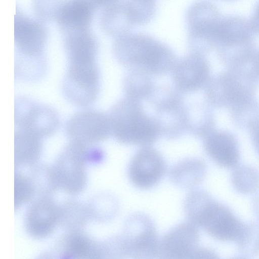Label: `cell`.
Wrapping results in <instances>:
<instances>
[{"instance_id":"obj_13","label":"cell","mask_w":259,"mask_h":259,"mask_svg":"<svg viewBox=\"0 0 259 259\" xmlns=\"http://www.w3.org/2000/svg\"><path fill=\"white\" fill-rule=\"evenodd\" d=\"M60 219V208L52 200L43 198L29 207L26 217V227L33 237L44 238L53 232Z\"/></svg>"},{"instance_id":"obj_17","label":"cell","mask_w":259,"mask_h":259,"mask_svg":"<svg viewBox=\"0 0 259 259\" xmlns=\"http://www.w3.org/2000/svg\"><path fill=\"white\" fill-rule=\"evenodd\" d=\"M42 138L24 130L15 129V163L33 164L39 159Z\"/></svg>"},{"instance_id":"obj_5","label":"cell","mask_w":259,"mask_h":259,"mask_svg":"<svg viewBox=\"0 0 259 259\" xmlns=\"http://www.w3.org/2000/svg\"><path fill=\"white\" fill-rule=\"evenodd\" d=\"M121 237L127 257L151 258L159 256L160 241L154 224L147 215L135 213L129 216Z\"/></svg>"},{"instance_id":"obj_6","label":"cell","mask_w":259,"mask_h":259,"mask_svg":"<svg viewBox=\"0 0 259 259\" xmlns=\"http://www.w3.org/2000/svg\"><path fill=\"white\" fill-rule=\"evenodd\" d=\"M93 146L70 142L58 156L54 168L59 187L68 193L76 194L83 189L86 182L85 161Z\"/></svg>"},{"instance_id":"obj_28","label":"cell","mask_w":259,"mask_h":259,"mask_svg":"<svg viewBox=\"0 0 259 259\" xmlns=\"http://www.w3.org/2000/svg\"><path fill=\"white\" fill-rule=\"evenodd\" d=\"M255 67L256 71L259 75V52L256 56V61H255Z\"/></svg>"},{"instance_id":"obj_18","label":"cell","mask_w":259,"mask_h":259,"mask_svg":"<svg viewBox=\"0 0 259 259\" xmlns=\"http://www.w3.org/2000/svg\"><path fill=\"white\" fill-rule=\"evenodd\" d=\"M205 165L201 160L189 158L176 164L170 169V179L176 185L184 188H192L202 180Z\"/></svg>"},{"instance_id":"obj_11","label":"cell","mask_w":259,"mask_h":259,"mask_svg":"<svg viewBox=\"0 0 259 259\" xmlns=\"http://www.w3.org/2000/svg\"><path fill=\"white\" fill-rule=\"evenodd\" d=\"M174 87L181 93L197 92L208 82L209 70L205 60L191 55L176 61L171 70Z\"/></svg>"},{"instance_id":"obj_27","label":"cell","mask_w":259,"mask_h":259,"mask_svg":"<svg viewBox=\"0 0 259 259\" xmlns=\"http://www.w3.org/2000/svg\"><path fill=\"white\" fill-rule=\"evenodd\" d=\"M254 139L255 144L259 150V125L256 127L255 130Z\"/></svg>"},{"instance_id":"obj_7","label":"cell","mask_w":259,"mask_h":259,"mask_svg":"<svg viewBox=\"0 0 259 259\" xmlns=\"http://www.w3.org/2000/svg\"><path fill=\"white\" fill-rule=\"evenodd\" d=\"M66 133L70 142L93 146L111 136L108 114L95 110L74 114L68 120Z\"/></svg>"},{"instance_id":"obj_2","label":"cell","mask_w":259,"mask_h":259,"mask_svg":"<svg viewBox=\"0 0 259 259\" xmlns=\"http://www.w3.org/2000/svg\"><path fill=\"white\" fill-rule=\"evenodd\" d=\"M184 210L189 221L216 239H234L242 233V225L234 215L202 191L193 190L188 194Z\"/></svg>"},{"instance_id":"obj_22","label":"cell","mask_w":259,"mask_h":259,"mask_svg":"<svg viewBox=\"0 0 259 259\" xmlns=\"http://www.w3.org/2000/svg\"><path fill=\"white\" fill-rule=\"evenodd\" d=\"M30 178L35 192L42 195L51 194L59 187L54 167L37 166L32 169Z\"/></svg>"},{"instance_id":"obj_21","label":"cell","mask_w":259,"mask_h":259,"mask_svg":"<svg viewBox=\"0 0 259 259\" xmlns=\"http://www.w3.org/2000/svg\"><path fill=\"white\" fill-rule=\"evenodd\" d=\"M88 210L76 202L65 203L60 207V223L72 230L77 231L83 227L88 219Z\"/></svg>"},{"instance_id":"obj_14","label":"cell","mask_w":259,"mask_h":259,"mask_svg":"<svg viewBox=\"0 0 259 259\" xmlns=\"http://www.w3.org/2000/svg\"><path fill=\"white\" fill-rule=\"evenodd\" d=\"M252 32L249 22L244 18L230 16L221 18L218 26L214 42L225 48H237L252 41Z\"/></svg>"},{"instance_id":"obj_15","label":"cell","mask_w":259,"mask_h":259,"mask_svg":"<svg viewBox=\"0 0 259 259\" xmlns=\"http://www.w3.org/2000/svg\"><path fill=\"white\" fill-rule=\"evenodd\" d=\"M204 146L208 156L218 164L230 167L237 162L236 144L228 133L221 131L208 133L205 136Z\"/></svg>"},{"instance_id":"obj_19","label":"cell","mask_w":259,"mask_h":259,"mask_svg":"<svg viewBox=\"0 0 259 259\" xmlns=\"http://www.w3.org/2000/svg\"><path fill=\"white\" fill-rule=\"evenodd\" d=\"M128 71L123 82L125 96L141 102L148 100L155 88L152 76L141 70Z\"/></svg>"},{"instance_id":"obj_25","label":"cell","mask_w":259,"mask_h":259,"mask_svg":"<svg viewBox=\"0 0 259 259\" xmlns=\"http://www.w3.org/2000/svg\"><path fill=\"white\" fill-rule=\"evenodd\" d=\"M252 32L259 34V1L249 22Z\"/></svg>"},{"instance_id":"obj_4","label":"cell","mask_w":259,"mask_h":259,"mask_svg":"<svg viewBox=\"0 0 259 259\" xmlns=\"http://www.w3.org/2000/svg\"><path fill=\"white\" fill-rule=\"evenodd\" d=\"M63 89L74 105L88 106L96 100L99 91V71L96 60L68 61Z\"/></svg>"},{"instance_id":"obj_1","label":"cell","mask_w":259,"mask_h":259,"mask_svg":"<svg viewBox=\"0 0 259 259\" xmlns=\"http://www.w3.org/2000/svg\"><path fill=\"white\" fill-rule=\"evenodd\" d=\"M108 116L111 136L121 144L151 146L161 136L154 118L141 101L125 96L112 107Z\"/></svg>"},{"instance_id":"obj_3","label":"cell","mask_w":259,"mask_h":259,"mask_svg":"<svg viewBox=\"0 0 259 259\" xmlns=\"http://www.w3.org/2000/svg\"><path fill=\"white\" fill-rule=\"evenodd\" d=\"M118 62L128 70H138L151 76H161L171 70L175 60L162 46L147 40H137L116 49Z\"/></svg>"},{"instance_id":"obj_26","label":"cell","mask_w":259,"mask_h":259,"mask_svg":"<svg viewBox=\"0 0 259 259\" xmlns=\"http://www.w3.org/2000/svg\"><path fill=\"white\" fill-rule=\"evenodd\" d=\"M82 1L88 5L93 9V10L98 7L106 5L113 0H81Z\"/></svg>"},{"instance_id":"obj_9","label":"cell","mask_w":259,"mask_h":259,"mask_svg":"<svg viewBox=\"0 0 259 259\" xmlns=\"http://www.w3.org/2000/svg\"><path fill=\"white\" fill-rule=\"evenodd\" d=\"M166 169L165 162L159 151L151 146H143L131 159L128 177L136 187L147 189L161 180Z\"/></svg>"},{"instance_id":"obj_8","label":"cell","mask_w":259,"mask_h":259,"mask_svg":"<svg viewBox=\"0 0 259 259\" xmlns=\"http://www.w3.org/2000/svg\"><path fill=\"white\" fill-rule=\"evenodd\" d=\"M15 111V129L44 138L53 135L59 127L56 113L48 106L20 98L16 100Z\"/></svg>"},{"instance_id":"obj_23","label":"cell","mask_w":259,"mask_h":259,"mask_svg":"<svg viewBox=\"0 0 259 259\" xmlns=\"http://www.w3.org/2000/svg\"><path fill=\"white\" fill-rule=\"evenodd\" d=\"M35 192L30 179L20 174L15 177V206L18 207L29 201Z\"/></svg>"},{"instance_id":"obj_16","label":"cell","mask_w":259,"mask_h":259,"mask_svg":"<svg viewBox=\"0 0 259 259\" xmlns=\"http://www.w3.org/2000/svg\"><path fill=\"white\" fill-rule=\"evenodd\" d=\"M93 9L81 0L65 2L57 20L61 27L68 32L88 30L92 18Z\"/></svg>"},{"instance_id":"obj_20","label":"cell","mask_w":259,"mask_h":259,"mask_svg":"<svg viewBox=\"0 0 259 259\" xmlns=\"http://www.w3.org/2000/svg\"><path fill=\"white\" fill-rule=\"evenodd\" d=\"M62 243L63 251L69 256L84 257L103 255L102 246L76 231L67 235Z\"/></svg>"},{"instance_id":"obj_10","label":"cell","mask_w":259,"mask_h":259,"mask_svg":"<svg viewBox=\"0 0 259 259\" xmlns=\"http://www.w3.org/2000/svg\"><path fill=\"white\" fill-rule=\"evenodd\" d=\"M197 226L187 222L169 230L160 241L159 256L167 258H192L197 246Z\"/></svg>"},{"instance_id":"obj_12","label":"cell","mask_w":259,"mask_h":259,"mask_svg":"<svg viewBox=\"0 0 259 259\" xmlns=\"http://www.w3.org/2000/svg\"><path fill=\"white\" fill-rule=\"evenodd\" d=\"M46 40V32L40 24L17 12L15 18V41L20 52L34 59L41 55Z\"/></svg>"},{"instance_id":"obj_24","label":"cell","mask_w":259,"mask_h":259,"mask_svg":"<svg viewBox=\"0 0 259 259\" xmlns=\"http://www.w3.org/2000/svg\"><path fill=\"white\" fill-rule=\"evenodd\" d=\"M64 0H34V9L36 14L46 20L57 19Z\"/></svg>"}]
</instances>
